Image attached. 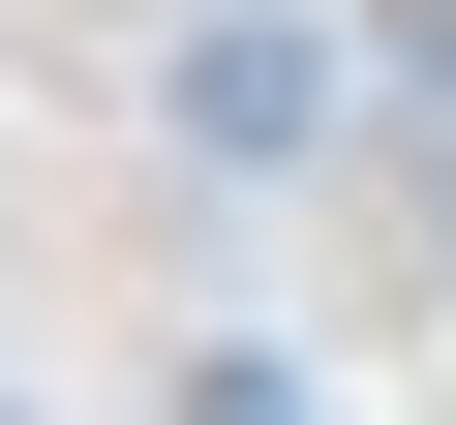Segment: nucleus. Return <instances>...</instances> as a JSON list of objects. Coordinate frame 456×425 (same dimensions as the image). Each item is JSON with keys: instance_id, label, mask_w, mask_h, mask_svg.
Instances as JSON below:
<instances>
[{"instance_id": "1", "label": "nucleus", "mask_w": 456, "mask_h": 425, "mask_svg": "<svg viewBox=\"0 0 456 425\" xmlns=\"http://www.w3.org/2000/svg\"><path fill=\"white\" fill-rule=\"evenodd\" d=\"M183 152H213V182L335 152V31H305V0H244V31H183Z\"/></svg>"}, {"instance_id": "2", "label": "nucleus", "mask_w": 456, "mask_h": 425, "mask_svg": "<svg viewBox=\"0 0 456 425\" xmlns=\"http://www.w3.org/2000/svg\"><path fill=\"white\" fill-rule=\"evenodd\" d=\"M183 425H305V365L274 334H183Z\"/></svg>"}, {"instance_id": "3", "label": "nucleus", "mask_w": 456, "mask_h": 425, "mask_svg": "<svg viewBox=\"0 0 456 425\" xmlns=\"http://www.w3.org/2000/svg\"><path fill=\"white\" fill-rule=\"evenodd\" d=\"M183 31H244V0H183Z\"/></svg>"}]
</instances>
